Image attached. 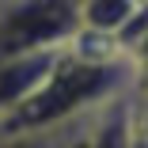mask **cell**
Listing matches in <instances>:
<instances>
[{
    "label": "cell",
    "mask_w": 148,
    "mask_h": 148,
    "mask_svg": "<svg viewBox=\"0 0 148 148\" xmlns=\"http://www.w3.org/2000/svg\"><path fill=\"white\" fill-rule=\"evenodd\" d=\"M137 87L129 57L91 61L72 49H65L61 65L49 72V80L27 99L15 114L0 118V133H27V129H53L69 125L84 114H95L110 99H122Z\"/></svg>",
    "instance_id": "1"
},
{
    "label": "cell",
    "mask_w": 148,
    "mask_h": 148,
    "mask_svg": "<svg viewBox=\"0 0 148 148\" xmlns=\"http://www.w3.org/2000/svg\"><path fill=\"white\" fill-rule=\"evenodd\" d=\"M65 49H34V53H19V57H4L0 61V118L15 114L49 80V72L61 65Z\"/></svg>",
    "instance_id": "3"
},
{
    "label": "cell",
    "mask_w": 148,
    "mask_h": 148,
    "mask_svg": "<svg viewBox=\"0 0 148 148\" xmlns=\"http://www.w3.org/2000/svg\"><path fill=\"white\" fill-rule=\"evenodd\" d=\"M133 91H137V87H133ZM133 91H129V95H133ZM129 95L110 99V103L95 114L87 148H129Z\"/></svg>",
    "instance_id": "5"
},
{
    "label": "cell",
    "mask_w": 148,
    "mask_h": 148,
    "mask_svg": "<svg viewBox=\"0 0 148 148\" xmlns=\"http://www.w3.org/2000/svg\"><path fill=\"white\" fill-rule=\"evenodd\" d=\"M118 42H122L129 65H133L137 87H148V0H140L137 15L125 23V31L118 34Z\"/></svg>",
    "instance_id": "7"
},
{
    "label": "cell",
    "mask_w": 148,
    "mask_h": 148,
    "mask_svg": "<svg viewBox=\"0 0 148 148\" xmlns=\"http://www.w3.org/2000/svg\"><path fill=\"white\" fill-rule=\"evenodd\" d=\"M103 110V106H99ZM95 110V114H99ZM95 114H84L69 125H53V129H27V133H0V148H87Z\"/></svg>",
    "instance_id": "4"
},
{
    "label": "cell",
    "mask_w": 148,
    "mask_h": 148,
    "mask_svg": "<svg viewBox=\"0 0 148 148\" xmlns=\"http://www.w3.org/2000/svg\"><path fill=\"white\" fill-rule=\"evenodd\" d=\"M80 27V0H0V61L34 49H65Z\"/></svg>",
    "instance_id": "2"
},
{
    "label": "cell",
    "mask_w": 148,
    "mask_h": 148,
    "mask_svg": "<svg viewBox=\"0 0 148 148\" xmlns=\"http://www.w3.org/2000/svg\"><path fill=\"white\" fill-rule=\"evenodd\" d=\"M140 0H80V15L87 31H103V34H122L125 23L137 15Z\"/></svg>",
    "instance_id": "6"
},
{
    "label": "cell",
    "mask_w": 148,
    "mask_h": 148,
    "mask_svg": "<svg viewBox=\"0 0 148 148\" xmlns=\"http://www.w3.org/2000/svg\"><path fill=\"white\" fill-rule=\"evenodd\" d=\"M129 148H148V87L129 95Z\"/></svg>",
    "instance_id": "8"
}]
</instances>
